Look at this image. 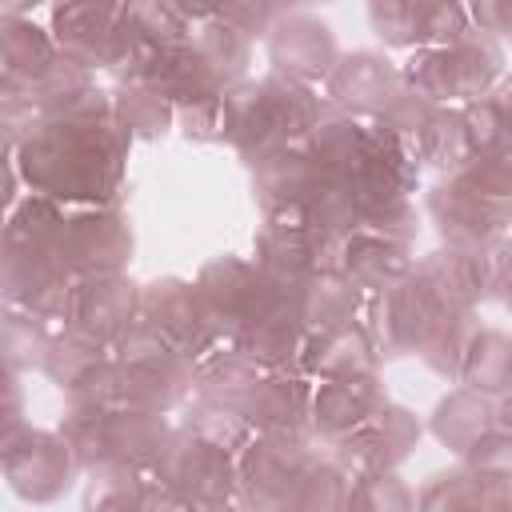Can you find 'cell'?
<instances>
[{
    "label": "cell",
    "instance_id": "1",
    "mask_svg": "<svg viewBox=\"0 0 512 512\" xmlns=\"http://www.w3.org/2000/svg\"><path fill=\"white\" fill-rule=\"evenodd\" d=\"M128 128L116 116L44 120L20 148V168L40 196L52 200H112L128 148Z\"/></svg>",
    "mask_w": 512,
    "mask_h": 512
},
{
    "label": "cell",
    "instance_id": "2",
    "mask_svg": "<svg viewBox=\"0 0 512 512\" xmlns=\"http://www.w3.org/2000/svg\"><path fill=\"white\" fill-rule=\"evenodd\" d=\"M320 116L324 112L316 96L284 72L224 92V136L248 156L252 168L284 148H300V140H308L320 124Z\"/></svg>",
    "mask_w": 512,
    "mask_h": 512
},
{
    "label": "cell",
    "instance_id": "3",
    "mask_svg": "<svg viewBox=\"0 0 512 512\" xmlns=\"http://www.w3.org/2000/svg\"><path fill=\"white\" fill-rule=\"evenodd\" d=\"M500 72V52L484 36H460L452 44H436L420 52L404 68V84L424 100H476L488 92L492 76Z\"/></svg>",
    "mask_w": 512,
    "mask_h": 512
},
{
    "label": "cell",
    "instance_id": "4",
    "mask_svg": "<svg viewBox=\"0 0 512 512\" xmlns=\"http://www.w3.org/2000/svg\"><path fill=\"white\" fill-rule=\"evenodd\" d=\"M156 476L164 480V488L184 492V500H196V504L224 500L228 480H232L228 448H220L216 440L188 428V436H176L164 444V452L156 460Z\"/></svg>",
    "mask_w": 512,
    "mask_h": 512
},
{
    "label": "cell",
    "instance_id": "5",
    "mask_svg": "<svg viewBox=\"0 0 512 512\" xmlns=\"http://www.w3.org/2000/svg\"><path fill=\"white\" fill-rule=\"evenodd\" d=\"M72 448L60 436L48 432H32V428H8L4 436V468L8 480L20 496L28 500H52L64 484H68V468H72Z\"/></svg>",
    "mask_w": 512,
    "mask_h": 512
},
{
    "label": "cell",
    "instance_id": "6",
    "mask_svg": "<svg viewBox=\"0 0 512 512\" xmlns=\"http://www.w3.org/2000/svg\"><path fill=\"white\" fill-rule=\"evenodd\" d=\"M124 0H56V40L64 56L80 64H112L120 28H124Z\"/></svg>",
    "mask_w": 512,
    "mask_h": 512
},
{
    "label": "cell",
    "instance_id": "7",
    "mask_svg": "<svg viewBox=\"0 0 512 512\" xmlns=\"http://www.w3.org/2000/svg\"><path fill=\"white\" fill-rule=\"evenodd\" d=\"M60 252L76 276L116 272L132 252V232L116 212H76L60 220Z\"/></svg>",
    "mask_w": 512,
    "mask_h": 512
},
{
    "label": "cell",
    "instance_id": "8",
    "mask_svg": "<svg viewBox=\"0 0 512 512\" xmlns=\"http://www.w3.org/2000/svg\"><path fill=\"white\" fill-rule=\"evenodd\" d=\"M428 208H432L440 232H444L456 248H484L488 240L500 236V228H504L508 216H512V204L484 196L480 188H472V184L460 180V176H456L452 184L436 188L432 200H428Z\"/></svg>",
    "mask_w": 512,
    "mask_h": 512
},
{
    "label": "cell",
    "instance_id": "9",
    "mask_svg": "<svg viewBox=\"0 0 512 512\" xmlns=\"http://www.w3.org/2000/svg\"><path fill=\"white\" fill-rule=\"evenodd\" d=\"M372 24L388 44H452L460 40L464 12L456 0H368Z\"/></svg>",
    "mask_w": 512,
    "mask_h": 512
},
{
    "label": "cell",
    "instance_id": "10",
    "mask_svg": "<svg viewBox=\"0 0 512 512\" xmlns=\"http://www.w3.org/2000/svg\"><path fill=\"white\" fill-rule=\"evenodd\" d=\"M72 328H84L100 340H120L132 320H136V292L128 280H120L116 272H96L76 280L72 300H68V316Z\"/></svg>",
    "mask_w": 512,
    "mask_h": 512
},
{
    "label": "cell",
    "instance_id": "11",
    "mask_svg": "<svg viewBox=\"0 0 512 512\" xmlns=\"http://www.w3.org/2000/svg\"><path fill=\"white\" fill-rule=\"evenodd\" d=\"M388 408V396L376 388L372 372H360V376H336L328 380L316 400H312V416H316V428L328 436V440H348L356 436L364 424H372L380 412Z\"/></svg>",
    "mask_w": 512,
    "mask_h": 512
},
{
    "label": "cell",
    "instance_id": "12",
    "mask_svg": "<svg viewBox=\"0 0 512 512\" xmlns=\"http://www.w3.org/2000/svg\"><path fill=\"white\" fill-rule=\"evenodd\" d=\"M268 48H272L276 72H284L292 80L328 76L332 64H336V40L312 16H288V20H280L272 28V36H268Z\"/></svg>",
    "mask_w": 512,
    "mask_h": 512
},
{
    "label": "cell",
    "instance_id": "13",
    "mask_svg": "<svg viewBox=\"0 0 512 512\" xmlns=\"http://www.w3.org/2000/svg\"><path fill=\"white\" fill-rule=\"evenodd\" d=\"M400 92L396 68L376 52H356L332 64L328 72V96L348 112H384L392 96Z\"/></svg>",
    "mask_w": 512,
    "mask_h": 512
},
{
    "label": "cell",
    "instance_id": "14",
    "mask_svg": "<svg viewBox=\"0 0 512 512\" xmlns=\"http://www.w3.org/2000/svg\"><path fill=\"white\" fill-rule=\"evenodd\" d=\"M256 428L264 432H280V436H296L308 412V388L296 376H268L256 380V388L248 392L244 408H240Z\"/></svg>",
    "mask_w": 512,
    "mask_h": 512
},
{
    "label": "cell",
    "instance_id": "15",
    "mask_svg": "<svg viewBox=\"0 0 512 512\" xmlns=\"http://www.w3.org/2000/svg\"><path fill=\"white\" fill-rule=\"evenodd\" d=\"M372 332L356 328L352 320L340 324V328H324V332H312V344H308V356L304 364L312 372H324L328 380L336 376H360V372H372Z\"/></svg>",
    "mask_w": 512,
    "mask_h": 512
},
{
    "label": "cell",
    "instance_id": "16",
    "mask_svg": "<svg viewBox=\"0 0 512 512\" xmlns=\"http://www.w3.org/2000/svg\"><path fill=\"white\" fill-rule=\"evenodd\" d=\"M496 424V412L488 408V400H484V392L480 388H460L456 396H448L440 408H436V416H432V432L452 448V452H468L488 428Z\"/></svg>",
    "mask_w": 512,
    "mask_h": 512
},
{
    "label": "cell",
    "instance_id": "17",
    "mask_svg": "<svg viewBox=\"0 0 512 512\" xmlns=\"http://www.w3.org/2000/svg\"><path fill=\"white\" fill-rule=\"evenodd\" d=\"M100 352H104V340H100V336H92V332L68 324V332H64L60 340H52L48 360H44V372H48L60 388L80 392V388L104 368V356H100Z\"/></svg>",
    "mask_w": 512,
    "mask_h": 512
},
{
    "label": "cell",
    "instance_id": "18",
    "mask_svg": "<svg viewBox=\"0 0 512 512\" xmlns=\"http://www.w3.org/2000/svg\"><path fill=\"white\" fill-rule=\"evenodd\" d=\"M52 44L40 28H32L20 16H8L4 32V88H24L32 84L48 64H52Z\"/></svg>",
    "mask_w": 512,
    "mask_h": 512
},
{
    "label": "cell",
    "instance_id": "19",
    "mask_svg": "<svg viewBox=\"0 0 512 512\" xmlns=\"http://www.w3.org/2000/svg\"><path fill=\"white\" fill-rule=\"evenodd\" d=\"M256 380H260V360H252V356L240 348V352H232V356L212 360V364L200 372L196 388H200V400H204V404L244 408V400H248V392L256 388Z\"/></svg>",
    "mask_w": 512,
    "mask_h": 512
},
{
    "label": "cell",
    "instance_id": "20",
    "mask_svg": "<svg viewBox=\"0 0 512 512\" xmlns=\"http://www.w3.org/2000/svg\"><path fill=\"white\" fill-rule=\"evenodd\" d=\"M460 376L480 388V392H500L512 384V340L500 336V332H476L468 352H464V364H460Z\"/></svg>",
    "mask_w": 512,
    "mask_h": 512
},
{
    "label": "cell",
    "instance_id": "21",
    "mask_svg": "<svg viewBox=\"0 0 512 512\" xmlns=\"http://www.w3.org/2000/svg\"><path fill=\"white\" fill-rule=\"evenodd\" d=\"M416 156H424L436 168H460L472 156V140H468L464 116L444 112V108H432L428 120H424V128H420Z\"/></svg>",
    "mask_w": 512,
    "mask_h": 512
},
{
    "label": "cell",
    "instance_id": "22",
    "mask_svg": "<svg viewBox=\"0 0 512 512\" xmlns=\"http://www.w3.org/2000/svg\"><path fill=\"white\" fill-rule=\"evenodd\" d=\"M112 116L132 136H160L168 128L172 108H168V96H160L156 88H148V84H124L112 96Z\"/></svg>",
    "mask_w": 512,
    "mask_h": 512
},
{
    "label": "cell",
    "instance_id": "23",
    "mask_svg": "<svg viewBox=\"0 0 512 512\" xmlns=\"http://www.w3.org/2000/svg\"><path fill=\"white\" fill-rule=\"evenodd\" d=\"M192 44L200 48V56L208 60V68H212V76L220 84H228L232 76H240L244 60H248V36L240 28H232L228 20H216V24L200 28V36Z\"/></svg>",
    "mask_w": 512,
    "mask_h": 512
},
{
    "label": "cell",
    "instance_id": "24",
    "mask_svg": "<svg viewBox=\"0 0 512 512\" xmlns=\"http://www.w3.org/2000/svg\"><path fill=\"white\" fill-rule=\"evenodd\" d=\"M4 348H8V368H44L52 340L44 336L36 312H28V316L12 312L8 328H4Z\"/></svg>",
    "mask_w": 512,
    "mask_h": 512
},
{
    "label": "cell",
    "instance_id": "25",
    "mask_svg": "<svg viewBox=\"0 0 512 512\" xmlns=\"http://www.w3.org/2000/svg\"><path fill=\"white\" fill-rule=\"evenodd\" d=\"M216 12L244 36L268 28V0H216Z\"/></svg>",
    "mask_w": 512,
    "mask_h": 512
},
{
    "label": "cell",
    "instance_id": "26",
    "mask_svg": "<svg viewBox=\"0 0 512 512\" xmlns=\"http://www.w3.org/2000/svg\"><path fill=\"white\" fill-rule=\"evenodd\" d=\"M476 20L484 24V32L512 36V0H476Z\"/></svg>",
    "mask_w": 512,
    "mask_h": 512
},
{
    "label": "cell",
    "instance_id": "27",
    "mask_svg": "<svg viewBox=\"0 0 512 512\" xmlns=\"http://www.w3.org/2000/svg\"><path fill=\"white\" fill-rule=\"evenodd\" d=\"M496 424H500V428H508V432H512V392H508V396H504V400H500V412H496Z\"/></svg>",
    "mask_w": 512,
    "mask_h": 512
},
{
    "label": "cell",
    "instance_id": "28",
    "mask_svg": "<svg viewBox=\"0 0 512 512\" xmlns=\"http://www.w3.org/2000/svg\"><path fill=\"white\" fill-rule=\"evenodd\" d=\"M500 108H504V116H508V128H512V80L504 84V92H500Z\"/></svg>",
    "mask_w": 512,
    "mask_h": 512
},
{
    "label": "cell",
    "instance_id": "29",
    "mask_svg": "<svg viewBox=\"0 0 512 512\" xmlns=\"http://www.w3.org/2000/svg\"><path fill=\"white\" fill-rule=\"evenodd\" d=\"M36 0H4V8H8V16H20L24 8H32Z\"/></svg>",
    "mask_w": 512,
    "mask_h": 512
},
{
    "label": "cell",
    "instance_id": "30",
    "mask_svg": "<svg viewBox=\"0 0 512 512\" xmlns=\"http://www.w3.org/2000/svg\"><path fill=\"white\" fill-rule=\"evenodd\" d=\"M284 4H292V8H296V4H316V0H284Z\"/></svg>",
    "mask_w": 512,
    "mask_h": 512
}]
</instances>
